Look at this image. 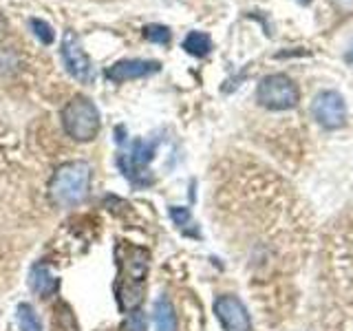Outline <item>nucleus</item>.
I'll return each instance as SVG.
<instances>
[{
  "instance_id": "obj_5",
  "label": "nucleus",
  "mask_w": 353,
  "mask_h": 331,
  "mask_svg": "<svg viewBox=\"0 0 353 331\" xmlns=\"http://www.w3.org/2000/svg\"><path fill=\"white\" fill-rule=\"evenodd\" d=\"M312 113L316 117V121L323 128H340L345 126L347 121V106H345V99H342L340 93L336 91H323L318 93L314 104H312Z\"/></svg>"
},
{
  "instance_id": "obj_3",
  "label": "nucleus",
  "mask_w": 353,
  "mask_h": 331,
  "mask_svg": "<svg viewBox=\"0 0 353 331\" xmlns=\"http://www.w3.org/2000/svg\"><path fill=\"white\" fill-rule=\"evenodd\" d=\"M62 128L75 141H93L99 135V128H102L99 108L93 99L75 95L71 102H66V106L62 108Z\"/></svg>"
},
{
  "instance_id": "obj_16",
  "label": "nucleus",
  "mask_w": 353,
  "mask_h": 331,
  "mask_svg": "<svg viewBox=\"0 0 353 331\" xmlns=\"http://www.w3.org/2000/svg\"><path fill=\"white\" fill-rule=\"evenodd\" d=\"M170 219L174 221V225H179L181 230L190 223V210L181 208V205H172L170 208Z\"/></svg>"
},
{
  "instance_id": "obj_13",
  "label": "nucleus",
  "mask_w": 353,
  "mask_h": 331,
  "mask_svg": "<svg viewBox=\"0 0 353 331\" xmlns=\"http://www.w3.org/2000/svg\"><path fill=\"white\" fill-rule=\"evenodd\" d=\"M119 331H148V318H146V314H143L141 309L130 312L124 318V323H121Z\"/></svg>"
},
{
  "instance_id": "obj_6",
  "label": "nucleus",
  "mask_w": 353,
  "mask_h": 331,
  "mask_svg": "<svg viewBox=\"0 0 353 331\" xmlns=\"http://www.w3.org/2000/svg\"><path fill=\"white\" fill-rule=\"evenodd\" d=\"M62 60L66 71H69L77 82H91L93 77V66L88 55L82 47L80 38L75 36V31H66L62 40Z\"/></svg>"
},
{
  "instance_id": "obj_17",
  "label": "nucleus",
  "mask_w": 353,
  "mask_h": 331,
  "mask_svg": "<svg viewBox=\"0 0 353 331\" xmlns=\"http://www.w3.org/2000/svg\"><path fill=\"white\" fill-rule=\"evenodd\" d=\"M7 33H9V22L5 18V14L0 11V42H3L7 38Z\"/></svg>"
},
{
  "instance_id": "obj_2",
  "label": "nucleus",
  "mask_w": 353,
  "mask_h": 331,
  "mask_svg": "<svg viewBox=\"0 0 353 331\" xmlns=\"http://www.w3.org/2000/svg\"><path fill=\"white\" fill-rule=\"evenodd\" d=\"M91 192V166L86 161H66L53 172L49 199L58 208L80 205Z\"/></svg>"
},
{
  "instance_id": "obj_8",
  "label": "nucleus",
  "mask_w": 353,
  "mask_h": 331,
  "mask_svg": "<svg viewBox=\"0 0 353 331\" xmlns=\"http://www.w3.org/2000/svg\"><path fill=\"white\" fill-rule=\"evenodd\" d=\"M161 69L159 62L154 60H119L110 64L106 69V77L110 82H128V80H139V77H148Z\"/></svg>"
},
{
  "instance_id": "obj_14",
  "label": "nucleus",
  "mask_w": 353,
  "mask_h": 331,
  "mask_svg": "<svg viewBox=\"0 0 353 331\" xmlns=\"http://www.w3.org/2000/svg\"><path fill=\"white\" fill-rule=\"evenodd\" d=\"M143 38L154 42V44H168L172 33L168 27H163V25H146L143 27Z\"/></svg>"
},
{
  "instance_id": "obj_19",
  "label": "nucleus",
  "mask_w": 353,
  "mask_h": 331,
  "mask_svg": "<svg viewBox=\"0 0 353 331\" xmlns=\"http://www.w3.org/2000/svg\"><path fill=\"white\" fill-rule=\"evenodd\" d=\"M301 3H303V5H307V3H309V0H301Z\"/></svg>"
},
{
  "instance_id": "obj_12",
  "label": "nucleus",
  "mask_w": 353,
  "mask_h": 331,
  "mask_svg": "<svg viewBox=\"0 0 353 331\" xmlns=\"http://www.w3.org/2000/svg\"><path fill=\"white\" fill-rule=\"evenodd\" d=\"M16 320H18V329L20 331H42L40 316L36 314L29 303H20L16 307Z\"/></svg>"
},
{
  "instance_id": "obj_10",
  "label": "nucleus",
  "mask_w": 353,
  "mask_h": 331,
  "mask_svg": "<svg viewBox=\"0 0 353 331\" xmlns=\"http://www.w3.org/2000/svg\"><path fill=\"white\" fill-rule=\"evenodd\" d=\"M152 318H154V331H176V314L174 307L165 296H159L157 303L152 309Z\"/></svg>"
},
{
  "instance_id": "obj_1",
  "label": "nucleus",
  "mask_w": 353,
  "mask_h": 331,
  "mask_svg": "<svg viewBox=\"0 0 353 331\" xmlns=\"http://www.w3.org/2000/svg\"><path fill=\"white\" fill-rule=\"evenodd\" d=\"M117 259V305L121 314H130L139 309L143 303V287H146V274L150 268V252L139 245H132L128 241H119L115 248Z\"/></svg>"
},
{
  "instance_id": "obj_7",
  "label": "nucleus",
  "mask_w": 353,
  "mask_h": 331,
  "mask_svg": "<svg viewBox=\"0 0 353 331\" xmlns=\"http://www.w3.org/2000/svg\"><path fill=\"white\" fill-rule=\"evenodd\" d=\"M214 314L223 331H252V318L236 296H219L214 301Z\"/></svg>"
},
{
  "instance_id": "obj_9",
  "label": "nucleus",
  "mask_w": 353,
  "mask_h": 331,
  "mask_svg": "<svg viewBox=\"0 0 353 331\" xmlns=\"http://www.w3.org/2000/svg\"><path fill=\"white\" fill-rule=\"evenodd\" d=\"M27 283H29V290L40 298H47V296L55 294L58 292V285H60L58 279L53 276L51 268L44 261H38L31 265Z\"/></svg>"
},
{
  "instance_id": "obj_11",
  "label": "nucleus",
  "mask_w": 353,
  "mask_h": 331,
  "mask_svg": "<svg viewBox=\"0 0 353 331\" xmlns=\"http://www.w3.org/2000/svg\"><path fill=\"white\" fill-rule=\"evenodd\" d=\"M183 49L190 55H194V58H205L210 49H212V40L201 31H190L183 38Z\"/></svg>"
},
{
  "instance_id": "obj_18",
  "label": "nucleus",
  "mask_w": 353,
  "mask_h": 331,
  "mask_svg": "<svg viewBox=\"0 0 353 331\" xmlns=\"http://www.w3.org/2000/svg\"><path fill=\"white\" fill-rule=\"evenodd\" d=\"M347 62H349V64H353V44H351V49L347 51Z\"/></svg>"
},
{
  "instance_id": "obj_15",
  "label": "nucleus",
  "mask_w": 353,
  "mask_h": 331,
  "mask_svg": "<svg viewBox=\"0 0 353 331\" xmlns=\"http://www.w3.org/2000/svg\"><path fill=\"white\" fill-rule=\"evenodd\" d=\"M31 29H33V33H36L38 40H40L42 44H51V42L55 40L53 27L47 25V22L40 20V18H31Z\"/></svg>"
},
{
  "instance_id": "obj_4",
  "label": "nucleus",
  "mask_w": 353,
  "mask_h": 331,
  "mask_svg": "<svg viewBox=\"0 0 353 331\" xmlns=\"http://www.w3.org/2000/svg\"><path fill=\"white\" fill-rule=\"evenodd\" d=\"M256 99L261 106L270 110H290L298 104L301 91H298V86L287 75L274 73L261 80L256 88Z\"/></svg>"
}]
</instances>
